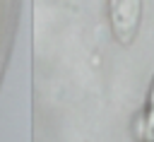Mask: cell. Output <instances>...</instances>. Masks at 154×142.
<instances>
[{
    "instance_id": "cell-1",
    "label": "cell",
    "mask_w": 154,
    "mask_h": 142,
    "mask_svg": "<svg viewBox=\"0 0 154 142\" xmlns=\"http://www.w3.org/2000/svg\"><path fill=\"white\" fill-rule=\"evenodd\" d=\"M142 2L144 0H108L111 34L120 46H130L137 39L142 24Z\"/></svg>"
},
{
    "instance_id": "cell-2",
    "label": "cell",
    "mask_w": 154,
    "mask_h": 142,
    "mask_svg": "<svg viewBox=\"0 0 154 142\" xmlns=\"http://www.w3.org/2000/svg\"><path fill=\"white\" fill-rule=\"evenodd\" d=\"M140 142H154V79H152V84H149L147 103H144V111H142Z\"/></svg>"
}]
</instances>
